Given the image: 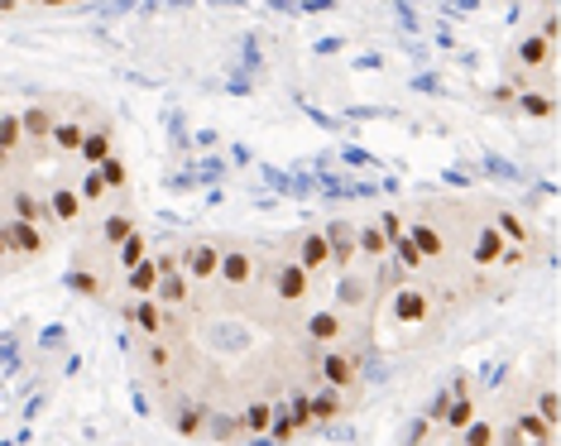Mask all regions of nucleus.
I'll list each match as a JSON object with an SVG mask.
<instances>
[{"instance_id":"5","label":"nucleus","mask_w":561,"mask_h":446,"mask_svg":"<svg viewBox=\"0 0 561 446\" xmlns=\"http://www.w3.org/2000/svg\"><path fill=\"white\" fill-rule=\"evenodd\" d=\"M317 379H322L326 389H336V394H350L360 384V360L350 351H341V346L317 351Z\"/></svg>"},{"instance_id":"30","label":"nucleus","mask_w":561,"mask_h":446,"mask_svg":"<svg viewBox=\"0 0 561 446\" xmlns=\"http://www.w3.org/2000/svg\"><path fill=\"white\" fill-rule=\"evenodd\" d=\"M202 437H212L222 446H236L240 437H246V427H240V418H230V413H206V432H202Z\"/></svg>"},{"instance_id":"22","label":"nucleus","mask_w":561,"mask_h":446,"mask_svg":"<svg viewBox=\"0 0 561 446\" xmlns=\"http://www.w3.org/2000/svg\"><path fill=\"white\" fill-rule=\"evenodd\" d=\"M154 303L164 308V312H182L192 303V284L182 279V269L178 274H164V279H158V288H154Z\"/></svg>"},{"instance_id":"40","label":"nucleus","mask_w":561,"mask_h":446,"mask_svg":"<svg viewBox=\"0 0 561 446\" xmlns=\"http://www.w3.org/2000/svg\"><path fill=\"white\" fill-rule=\"evenodd\" d=\"M284 418L293 423V432H308V427H312V403H308V394H288Z\"/></svg>"},{"instance_id":"42","label":"nucleus","mask_w":561,"mask_h":446,"mask_svg":"<svg viewBox=\"0 0 561 446\" xmlns=\"http://www.w3.org/2000/svg\"><path fill=\"white\" fill-rule=\"evenodd\" d=\"M374 226H380V231H384V240H389V245H394V240H404V236H408V216L398 212V207L380 212V221H374Z\"/></svg>"},{"instance_id":"27","label":"nucleus","mask_w":561,"mask_h":446,"mask_svg":"<svg viewBox=\"0 0 561 446\" xmlns=\"http://www.w3.org/2000/svg\"><path fill=\"white\" fill-rule=\"evenodd\" d=\"M356 255L360 260H374V264L389 260V240H384V231L374 221H360L356 226Z\"/></svg>"},{"instance_id":"9","label":"nucleus","mask_w":561,"mask_h":446,"mask_svg":"<svg viewBox=\"0 0 561 446\" xmlns=\"http://www.w3.org/2000/svg\"><path fill=\"white\" fill-rule=\"evenodd\" d=\"M53 120L58 111L48 101H29L20 111V125H24V144H29V159H44L48 154V135H53Z\"/></svg>"},{"instance_id":"2","label":"nucleus","mask_w":561,"mask_h":446,"mask_svg":"<svg viewBox=\"0 0 561 446\" xmlns=\"http://www.w3.org/2000/svg\"><path fill=\"white\" fill-rule=\"evenodd\" d=\"M0 226H5V245H10V260L15 264H29V260H44L53 250V231H39V226H24L15 216L0 212Z\"/></svg>"},{"instance_id":"37","label":"nucleus","mask_w":561,"mask_h":446,"mask_svg":"<svg viewBox=\"0 0 561 446\" xmlns=\"http://www.w3.org/2000/svg\"><path fill=\"white\" fill-rule=\"evenodd\" d=\"M528 408H533V413H538V418H542V423H547V427H552V432H557V423H561V394L552 389V384H542V389H538V394H533V403H528Z\"/></svg>"},{"instance_id":"7","label":"nucleus","mask_w":561,"mask_h":446,"mask_svg":"<svg viewBox=\"0 0 561 446\" xmlns=\"http://www.w3.org/2000/svg\"><path fill=\"white\" fill-rule=\"evenodd\" d=\"M5 216H15L24 226H39V231H53V221H48V207H44V192H34L29 183H10L5 192Z\"/></svg>"},{"instance_id":"3","label":"nucleus","mask_w":561,"mask_h":446,"mask_svg":"<svg viewBox=\"0 0 561 446\" xmlns=\"http://www.w3.org/2000/svg\"><path fill=\"white\" fill-rule=\"evenodd\" d=\"M44 207H48V221L63 226V231H77V226L87 221V207H82L77 188H72L68 178H53V183L44 188Z\"/></svg>"},{"instance_id":"18","label":"nucleus","mask_w":561,"mask_h":446,"mask_svg":"<svg viewBox=\"0 0 561 446\" xmlns=\"http://www.w3.org/2000/svg\"><path fill=\"white\" fill-rule=\"evenodd\" d=\"M504 250L509 245L499 240V231H494L490 221L475 226V236H470V264H475V269H494V264L504 260Z\"/></svg>"},{"instance_id":"50","label":"nucleus","mask_w":561,"mask_h":446,"mask_svg":"<svg viewBox=\"0 0 561 446\" xmlns=\"http://www.w3.org/2000/svg\"><path fill=\"white\" fill-rule=\"evenodd\" d=\"M533 446H557V442H533Z\"/></svg>"},{"instance_id":"34","label":"nucleus","mask_w":561,"mask_h":446,"mask_svg":"<svg viewBox=\"0 0 561 446\" xmlns=\"http://www.w3.org/2000/svg\"><path fill=\"white\" fill-rule=\"evenodd\" d=\"M514 432H518V437L528 442V446H533V442H557V432L547 427L542 418L533 413V408H518V418H514Z\"/></svg>"},{"instance_id":"4","label":"nucleus","mask_w":561,"mask_h":446,"mask_svg":"<svg viewBox=\"0 0 561 446\" xmlns=\"http://www.w3.org/2000/svg\"><path fill=\"white\" fill-rule=\"evenodd\" d=\"M182 255V279L192 288L216 284V269H222V240H192V245L178 250Z\"/></svg>"},{"instance_id":"45","label":"nucleus","mask_w":561,"mask_h":446,"mask_svg":"<svg viewBox=\"0 0 561 446\" xmlns=\"http://www.w3.org/2000/svg\"><path fill=\"white\" fill-rule=\"evenodd\" d=\"M514 101H518V87H494V106H499V111H509Z\"/></svg>"},{"instance_id":"20","label":"nucleus","mask_w":561,"mask_h":446,"mask_svg":"<svg viewBox=\"0 0 561 446\" xmlns=\"http://www.w3.org/2000/svg\"><path fill=\"white\" fill-rule=\"evenodd\" d=\"M0 154L5 159H15V168H24V164H34L29 159V144H24V125H20V111H0Z\"/></svg>"},{"instance_id":"38","label":"nucleus","mask_w":561,"mask_h":446,"mask_svg":"<svg viewBox=\"0 0 561 446\" xmlns=\"http://www.w3.org/2000/svg\"><path fill=\"white\" fill-rule=\"evenodd\" d=\"M494 437H499V427L490 423V418H470V423L456 432L461 446H494Z\"/></svg>"},{"instance_id":"23","label":"nucleus","mask_w":561,"mask_h":446,"mask_svg":"<svg viewBox=\"0 0 561 446\" xmlns=\"http://www.w3.org/2000/svg\"><path fill=\"white\" fill-rule=\"evenodd\" d=\"M274 418H278V403L270 399H250L246 403V413H240V427H246V437H270V427H274Z\"/></svg>"},{"instance_id":"33","label":"nucleus","mask_w":561,"mask_h":446,"mask_svg":"<svg viewBox=\"0 0 561 446\" xmlns=\"http://www.w3.org/2000/svg\"><path fill=\"white\" fill-rule=\"evenodd\" d=\"M135 231H140V226H135V216H130V212H111V216H106V221H102V245H106V250H116L120 240H130Z\"/></svg>"},{"instance_id":"43","label":"nucleus","mask_w":561,"mask_h":446,"mask_svg":"<svg viewBox=\"0 0 561 446\" xmlns=\"http://www.w3.org/2000/svg\"><path fill=\"white\" fill-rule=\"evenodd\" d=\"M293 437H298V432H293V423H288L284 413H278V418H274V427H270V437H264V442H270V446H288Z\"/></svg>"},{"instance_id":"47","label":"nucleus","mask_w":561,"mask_h":446,"mask_svg":"<svg viewBox=\"0 0 561 446\" xmlns=\"http://www.w3.org/2000/svg\"><path fill=\"white\" fill-rule=\"evenodd\" d=\"M523 260H528V250H514V245H509V250H504V260H499V264H504V269H518Z\"/></svg>"},{"instance_id":"15","label":"nucleus","mask_w":561,"mask_h":446,"mask_svg":"<svg viewBox=\"0 0 561 446\" xmlns=\"http://www.w3.org/2000/svg\"><path fill=\"white\" fill-rule=\"evenodd\" d=\"M111 154H116V125H111V120H102V125H87L77 164H82V168H102L106 159H111Z\"/></svg>"},{"instance_id":"28","label":"nucleus","mask_w":561,"mask_h":446,"mask_svg":"<svg viewBox=\"0 0 561 446\" xmlns=\"http://www.w3.org/2000/svg\"><path fill=\"white\" fill-rule=\"evenodd\" d=\"M68 288L77 298H92V303H102V298H106V279L96 269H87V264H72V269H68Z\"/></svg>"},{"instance_id":"31","label":"nucleus","mask_w":561,"mask_h":446,"mask_svg":"<svg viewBox=\"0 0 561 446\" xmlns=\"http://www.w3.org/2000/svg\"><path fill=\"white\" fill-rule=\"evenodd\" d=\"M154 288H158V269H154V255H150L126 274V293L130 298H154Z\"/></svg>"},{"instance_id":"19","label":"nucleus","mask_w":561,"mask_h":446,"mask_svg":"<svg viewBox=\"0 0 561 446\" xmlns=\"http://www.w3.org/2000/svg\"><path fill=\"white\" fill-rule=\"evenodd\" d=\"M82 135H87V125H82V120L58 116L53 120V135H48V154H53V159H77V154H82Z\"/></svg>"},{"instance_id":"6","label":"nucleus","mask_w":561,"mask_h":446,"mask_svg":"<svg viewBox=\"0 0 561 446\" xmlns=\"http://www.w3.org/2000/svg\"><path fill=\"white\" fill-rule=\"evenodd\" d=\"M120 317H126L130 327L144 336V341H164V332H168V327H178V322H174L178 312H164V308L154 303V298H130V303L120 308Z\"/></svg>"},{"instance_id":"12","label":"nucleus","mask_w":561,"mask_h":446,"mask_svg":"<svg viewBox=\"0 0 561 446\" xmlns=\"http://www.w3.org/2000/svg\"><path fill=\"white\" fill-rule=\"evenodd\" d=\"M427 317H432V288H422V284L394 288V322L398 327H422Z\"/></svg>"},{"instance_id":"16","label":"nucleus","mask_w":561,"mask_h":446,"mask_svg":"<svg viewBox=\"0 0 561 446\" xmlns=\"http://www.w3.org/2000/svg\"><path fill=\"white\" fill-rule=\"evenodd\" d=\"M288 260L298 264V269L308 274V279H317V274H326V269H332V260H326V240H322V231H302Z\"/></svg>"},{"instance_id":"10","label":"nucleus","mask_w":561,"mask_h":446,"mask_svg":"<svg viewBox=\"0 0 561 446\" xmlns=\"http://www.w3.org/2000/svg\"><path fill=\"white\" fill-rule=\"evenodd\" d=\"M302 336H308L317 351H332V346L346 341V317H341L336 308H312L308 317H302Z\"/></svg>"},{"instance_id":"14","label":"nucleus","mask_w":561,"mask_h":446,"mask_svg":"<svg viewBox=\"0 0 561 446\" xmlns=\"http://www.w3.org/2000/svg\"><path fill=\"white\" fill-rule=\"evenodd\" d=\"M408 240H413V250L422 255V264H432V260H446V255H451L446 231H442L437 221H427V216H413V221H408Z\"/></svg>"},{"instance_id":"44","label":"nucleus","mask_w":561,"mask_h":446,"mask_svg":"<svg viewBox=\"0 0 561 446\" xmlns=\"http://www.w3.org/2000/svg\"><path fill=\"white\" fill-rule=\"evenodd\" d=\"M427 432H432V423H427V418H418V423L408 427V442H404V446H422V442H427Z\"/></svg>"},{"instance_id":"41","label":"nucleus","mask_w":561,"mask_h":446,"mask_svg":"<svg viewBox=\"0 0 561 446\" xmlns=\"http://www.w3.org/2000/svg\"><path fill=\"white\" fill-rule=\"evenodd\" d=\"M389 255L398 260V269H404V274H422V269H427L422 255L413 250V240H408V236H404V240H394V245H389Z\"/></svg>"},{"instance_id":"1","label":"nucleus","mask_w":561,"mask_h":446,"mask_svg":"<svg viewBox=\"0 0 561 446\" xmlns=\"http://www.w3.org/2000/svg\"><path fill=\"white\" fill-rule=\"evenodd\" d=\"M270 293L278 308H308V298L317 293V279H308L293 260H278L270 269Z\"/></svg>"},{"instance_id":"32","label":"nucleus","mask_w":561,"mask_h":446,"mask_svg":"<svg viewBox=\"0 0 561 446\" xmlns=\"http://www.w3.org/2000/svg\"><path fill=\"white\" fill-rule=\"evenodd\" d=\"M140 360H144V370H150L154 379H168V370H174V346L144 341V346H140Z\"/></svg>"},{"instance_id":"11","label":"nucleus","mask_w":561,"mask_h":446,"mask_svg":"<svg viewBox=\"0 0 561 446\" xmlns=\"http://www.w3.org/2000/svg\"><path fill=\"white\" fill-rule=\"evenodd\" d=\"M322 240H326V260H332L336 274H350L356 264V221H326L322 226Z\"/></svg>"},{"instance_id":"46","label":"nucleus","mask_w":561,"mask_h":446,"mask_svg":"<svg viewBox=\"0 0 561 446\" xmlns=\"http://www.w3.org/2000/svg\"><path fill=\"white\" fill-rule=\"evenodd\" d=\"M494 446H528V442H523L518 432H514V423H509V427H504V432H499V437H494Z\"/></svg>"},{"instance_id":"48","label":"nucleus","mask_w":561,"mask_h":446,"mask_svg":"<svg viewBox=\"0 0 561 446\" xmlns=\"http://www.w3.org/2000/svg\"><path fill=\"white\" fill-rule=\"evenodd\" d=\"M15 269V260H10V245H5V226H0V274Z\"/></svg>"},{"instance_id":"39","label":"nucleus","mask_w":561,"mask_h":446,"mask_svg":"<svg viewBox=\"0 0 561 446\" xmlns=\"http://www.w3.org/2000/svg\"><path fill=\"white\" fill-rule=\"evenodd\" d=\"M96 173H102V183H106V192H111V197L130 188V168H126V159H120V154H111V159L96 168Z\"/></svg>"},{"instance_id":"26","label":"nucleus","mask_w":561,"mask_h":446,"mask_svg":"<svg viewBox=\"0 0 561 446\" xmlns=\"http://www.w3.org/2000/svg\"><path fill=\"white\" fill-rule=\"evenodd\" d=\"M308 403H312V427L317 423H336L341 413H346V394H336V389H317V394H308Z\"/></svg>"},{"instance_id":"25","label":"nucleus","mask_w":561,"mask_h":446,"mask_svg":"<svg viewBox=\"0 0 561 446\" xmlns=\"http://www.w3.org/2000/svg\"><path fill=\"white\" fill-rule=\"evenodd\" d=\"M370 303V284L365 279H356V274H341V288H336V298H332V308L346 317V312H356V308H365Z\"/></svg>"},{"instance_id":"35","label":"nucleus","mask_w":561,"mask_h":446,"mask_svg":"<svg viewBox=\"0 0 561 446\" xmlns=\"http://www.w3.org/2000/svg\"><path fill=\"white\" fill-rule=\"evenodd\" d=\"M514 106H518V111L528 116V120H552V116H557V101H552V96H547V92H533V87H523Z\"/></svg>"},{"instance_id":"49","label":"nucleus","mask_w":561,"mask_h":446,"mask_svg":"<svg viewBox=\"0 0 561 446\" xmlns=\"http://www.w3.org/2000/svg\"><path fill=\"white\" fill-rule=\"evenodd\" d=\"M10 173H20V168H15V159H5V154H0V178H10Z\"/></svg>"},{"instance_id":"21","label":"nucleus","mask_w":561,"mask_h":446,"mask_svg":"<svg viewBox=\"0 0 561 446\" xmlns=\"http://www.w3.org/2000/svg\"><path fill=\"white\" fill-rule=\"evenodd\" d=\"M557 58V48L542 39V34H523V39L514 44V63L518 68H528V72H538V68H547Z\"/></svg>"},{"instance_id":"8","label":"nucleus","mask_w":561,"mask_h":446,"mask_svg":"<svg viewBox=\"0 0 561 446\" xmlns=\"http://www.w3.org/2000/svg\"><path fill=\"white\" fill-rule=\"evenodd\" d=\"M470 418H480V403H475V394L466 389V379H456L451 389H442V423L437 427H442L446 437H456Z\"/></svg>"},{"instance_id":"17","label":"nucleus","mask_w":561,"mask_h":446,"mask_svg":"<svg viewBox=\"0 0 561 446\" xmlns=\"http://www.w3.org/2000/svg\"><path fill=\"white\" fill-rule=\"evenodd\" d=\"M206 413H212V408H206L202 399H192V394H178V399H174V413H168V423H174L178 437H202V432H206Z\"/></svg>"},{"instance_id":"13","label":"nucleus","mask_w":561,"mask_h":446,"mask_svg":"<svg viewBox=\"0 0 561 446\" xmlns=\"http://www.w3.org/2000/svg\"><path fill=\"white\" fill-rule=\"evenodd\" d=\"M254 274H260L254 250H246V245H222V269H216V279H222L226 288H250Z\"/></svg>"},{"instance_id":"29","label":"nucleus","mask_w":561,"mask_h":446,"mask_svg":"<svg viewBox=\"0 0 561 446\" xmlns=\"http://www.w3.org/2000/svg\"><path fill=\"white\" fill-rule=\"evenodd\" d=\"M77 197H82V207L87 212H96V207H106V197H111V192H106V183H102V173H96V168H82L77 173Z\"/></svg>"},{"instance_id":"36","label":"nucleus","mask_w":561,"mask_h":446,"mask_svg":"<svg viewBox=\"0 0 561 446\" xmlns=\"http://www.w3.org/2000/svg\"><path fill=\"white\" fill-rule=\"evenodd\" d=\"M140 260H150V240H144V231H135L130 240H120V245H116V269L130 274Z\"/></svg>"},{"instance_id":"24","label":"nucleus","mask_w":561,"mask_h":446,"mask_svg":"<svg viewBox=\"0 0 561 446\" xmlns=\"http://www.w3.org/2000/svg\"><path fill=\"white\" fill-rule=\"evenodd\" d=\"M490 226H494V231H499V240H504V245H514V250H528V240H533V231H528V221H523V216H518V212L499 207Z\"/></svg>"}]
</instances>
